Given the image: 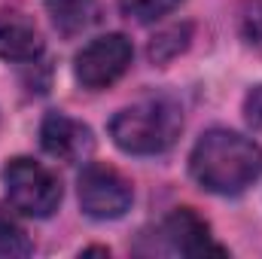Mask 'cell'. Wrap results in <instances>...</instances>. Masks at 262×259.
I'll use <instances>...</instances> for the list:
<instances>
[{"label":"cell","mask_w":262,"mask_h":259,"mask_svg":"<svg viewBox=\"0 0 262 259\" xmlns=\"http://www.w3.org/2000/svg\"><path fill=\"white\" fill-rule=\"evenodd\" d=\"M180 3L183 0H119V12L131 21L149 25V21H159V18L171 15Z\"/></svg>","instance_id":"7c38bea8"},{"label":"cell","mask_w":262,"mask_h":259,"mask_svg":"<svg viewBox=\"0 0 262 259\" xmlns=\"http://www.w3.org/2000/svg\"><path fill=\"white\" fill-rule=\"evenodd\" d=\"M189 34H192L189 25H174V28L162 31V34L152 37V43H149V58H152L156 64H165V61L177 58V55L189 46Z\"/></svg>","instance_id":"8fae6325"},{"label":"cell","mask_w":262,"mask_h":259,"mask_svg":"<svg viewBox=\"0 0 262 259\" xmlns=\"http://www.w3.org/2000/svg\"><path fill=\"white\" fill-rule=\"evenodd\" d=\"M43 55V37L37 25L21 12H0V58L34 61Z\"/></svg>","instance_id":"ba28073f"},{"label":"cell","mask_w":262,"mask_h":259,"mask_svg":"<svg viewBox=\"0 0 262 259\" xmlns=\"http://www.w3.org/2000/svg\"><path fill=\"white\" fill-rule=\"evenodd\" d=\"M189 174L204 192L241 195L262 174V146L229 128H210L189 153Z\"/></svg>","instance_id":"6da1fadb"},{"label":"cell","mask_w":262,"mask_h":259,"mask_svg":"<svg viewBox=\"0 0 262 259\" xmlns=\"http://www.w3.org/2000/svg\"><path fill=\"white\" fill-rule=\"evenodd\" d=\"M162 232L171 241V250H177L183 256H207V253L223 256L226 253L223 247H216L210 241V226L198 217L192 207H174L168 213Z\"/></svg>","instance_id":"52a82bcc"},{"label":"cell","mask_w":262,"mask_h":259,"mask_svg":"<svg viewBox=\"0 0 262 259\" xmlns=\"http://www.w3.org/2000/svg\"><path fill=\"white\" fill-rule=\"evenodd\" d=\"M46 12L52 18V25L58 28V34L76 37L82 31H89L98 21V0H43Z\"/></svg>","instance_id":"9c48e42d"},{"label":"cell","mask_w":262,"mask_h":259,"mask_svg":"<svg viewBox=\"0 0 262 259\" xmlns=\"http://www.w3.org/2000/svg\"><path fill=\"white\" fill-rule=\"evenodd\" d=\"M238 34H241L244 46L262 52V0L238 3Z\"/></svg>","instance_id":"4fadbf2b"},{"label":"cell","mask_w":262,"mask_h":259,"mask_svg":"<svg viewBox=\"0 0 262 259\" xmlns=\"http://www.w3.org/2000/svg\"><path fill=\"white\" fill-rule=\"evenodd\" d=\"M40 143L43 149L52 156V159H61V162H85L95 149V134L85 122L67 116V113H46L43 125H40Z\"/></svg>","instance_id":"8992f818"},{"label":"cell","mask_w":262,"mask_h":259,"mask_svg":"<svg viewBox=\"0 0 262 259\" xmlns=\"http://www.w3.org/2000/svg\"><path fill=\"white\" fill-rule=\"evenodd\" d=\"M244 119L253 128H262V85L247 92V98H244Z\"/></svg>","instance_id":"5bb4252c"},{"label":"cell","mask_w":262,"mask_h":259,"mask_svg":"<svg viewBox=\"0 0 262 259\" xmlns=\"http://www.w3.org/2000/svg\"><path fill=\"white\" fill-rule=\"evenodd\" d=\"M34 250L28 232L18 226V220L0 207V259H12V256H28Z\"/></svg>","instance_id":"30bf717a"},{"label":"cell","mask_w":262,"mask_h":259,"mask_svg":"<svg viewBox=\"0 0 262 259\" xmlns=\"http://www.w3.org/2000/svg\"><path fill=\"white\" fill-rule=\"evenodd\" d=\"M131 58H134V49H131V40L125 34H104L76 52L73 76L82 89L101 92V89L113 85L128 70Z\"/></svg>","instance_id":"5b68a950"},{"label":"cell","mask_w":262,"mask_h":259,"mask_svg":"<svg viewBox=\"0 0 262 259\" xmlns=\"http://www.w3.org/2000/svg\"><path fill=\"white\" fill-rule=\"evenodd\" d=\"M76 195H79L82 213L92 220H119L134 201L128 177L113 165H101V162H92L82 168L76 180Z\"/></svg>","instance_id":"277c9868"},{"label":"cell","mask_w":262,"mask_h":259,"mask_svg":"<svg viewBox=\"0 0 262 259\" xmlns=\"http://www.w3.org/2000/svg\"><path fill=\"white\" fill-rule=\"evenodd\" d=\"M3 186H6V201L15 213L46 220L58 210L61 204V180L40 162L18 156L9 159L3 168Z\"/></svg>","instance_id":"3957f363"},{"label":"cell","mask_w":262,"mask_h":259,"mask_svg":"<svg viewBox=\"0 0 262 259\" xmlns=\"http://www.w3.org/2000/svg\"><path fill=\"white\" fill-rule=\"evenodd\" d=\"M180 128H183V113L177 104H171L165 98L131 104L110 119L113 143L128 156L165 153L177 140Z\"/></svg>","instance_id":"7a4b0ae2"}]
</instances>
